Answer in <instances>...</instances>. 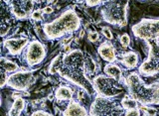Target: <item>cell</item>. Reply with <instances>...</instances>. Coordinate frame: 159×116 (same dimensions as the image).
<instances>
[{
  "instance_id": "obj_8",
  "label": "cell",
  "mask_w": 159,
  "mask_h": 116,
  "mask_svg": "<svg viewBox=\"0 0 159 116\" xmlns=\"http://www.w3.org/2000/svg\"><path fill=\"white\" fill-rule=\"evenodd\" d=\"M35 83V77L31 70H17L8 75L7 87L17 90V91H26Z\"/></svg>"
},
{
  "instance_id": "obj_20",
  "label": "cell",
  "mask_w": 159,
  "mask_h": 116,
  "mask_svg": "<svg viewBox=\"0 0 159 116\" xmlns=\"http://www.w3.org/2000/svg\"><path fill=\"white\" fill-rule=\"evenodd\" d=\"M84 72L88 74H93L97 73V63L91 55H84Z\"/></svg>"
},
{
  "instance_id": "obj_11",
  "label": "cell",
  "mask_w": 159,
  "mask_h": 116,
  "mask_svg": "<svg viewBox=\"0 0 159 116\" xmlns=\"http://www.w3.org/2000/svg\"><path fill=\"white\" fill-rule=\"evenodd\" d=\"M30 43V40L26 37L21 38H10L3 41V47L8 51V53L11 56H18L21 54L28 44Z\"/></svg>"
},
{
  "instance_id": "obj_29",
  "label": "cell",
  "mask_w": 159,
  "mask_h": 116,
  "mask_svg": "<svg viewBox=\"0 0 159 116\" xmlns=\"http://www.w3.org/2000/svg\"><path fill=\"white\" fill-rule=\"evenodd\" d=\"M89 7H96L103 2V0H84Z\"/></svg>"
},
{
  "instance_id": "obj_28",
  "label": "cell",
  "mask_w": 159,
  "mask_h": 116,
  "mask_svg": "<svg viewBox=\"0 0 159 116\" xmlns=\"http://www.w3.org/2000/svg\"><path fill=\"white\" fill-rule=\"evenodd\" d=\"M124 115L126 116H138L141 115L140 109L139 108H133V109H128V110H124Z\"/></svg>"
},
{
  "instance_id": "obj_13",
  "label": "cell",
  "mask_w": 159,
  "mask_h": 116,
  "mask_svg": "<svg viewBox=\"0 0 159 116\" xmlns=\"http://www.w3.org/2000/svg\"><path fill=\"white\" fill-rule=\"evenodd\" d=\"M119 63L127 69H133L139 65V55L134 51L125 52L119 58Z\"/></svg>"
},
{
  "instance_id": "obj_30",
  "label": "cell",
  "mask_w": 159,
  "mask_h": 116,
  "mask_svg": "<svg viewBox=\"0 0 159 116\" xmlns=\"http://www.w3.org/2000/svg\"><path fill=\"white\" fill-rule=\"evenodd\" d=\"M8 74L4 69H1V87L3 88L5 85L7 84V80H8Z\"/></svg>"
},
{
  "instance_id": "obj_14",
  "label": "cell",
  "mask_w": 159,
  "mask_h": 116,
  "mask_svg": "<svg viewBox=\"0 0 159 116\" xmlns=\"http://www.w3.org/2000/svg\"><path fill=\"white\" fill-rule=\"evenodd\" d=\"M89 112L87 110V108H84L81 102H78L76 100H70V102L68 103L66 109L63 111V115L67 116H72V115H89Z\"/></svg>"
},
{
  "instance_id": "obj_4",
  "label": "cell",
  "mask_w": 159,
  "mask_h": 116,
  "mask_svg": "<svg viewBox=\"0 0 159 116\" xmlns=\"http://www.w3.org/2000/svg\"><path fill=\"white\" fill-rule=\"evenodd\" d=\"M93 87L96 89L97 95L107 98L116 97L124 91V88L120 82L109 78L107 74H98L93 79Z\"/></svg>"
},
{
  "instance_id": "obj_7",
  "label": "cell",
  "mask_w": 159,
  "mask_h": 116,
  "mask_svg": "<svg viewBox=\"0 0 159 116\" xmlns=\"http://www.w3.org/2000/svg\"><path fill=\"white\" fill-rule=\"evenodd\" d=\"M122 106H119L116 102L112 101L107 97L97 95L89 107V115H119L122 112Z\"/></svg>"
},
{
  "instance_id": "obj_31",
  "label": "cell",
  "mask_w": 159,
  "mask_h": 116,
  "mask_svg": "<svg viewBox=\"0 0 159 116\" xmlns=\"http://www.w3.org/2000/svg\"><path fill=\"white\" fill-rule=\"evenodd\" d=\"M32 115L33 116H43V115L50 116V115H52V113H50L48 111H45V110H36V111H34L32 113Z\"/></svg>"
},
{
  "instance_id": "obj_5",
  "label": "cell",
  "mask_w": 159,
  "mask_h": 116,
  "mask_svg": "<svg viewBox=\"0 0 159 116\" xmlns=\"http://www.w3.org/2000/svg\"><path fill=\"white\" fill-rule=\"evenodd\" d=\"M133 36L143 41L159 40V19H142L131 27Z\"/></svg>"
},
{
  "instance_id": "obj_24",
  "label": "cell",
  "mask_w": 159,
  "mask_h": 116,
  "mask_svg": "<svg viewBox=\"0 0 159 116\" xmlns=\"http://www.w3.org/2000/svg\"><path fill=\"white\" fill-rule=\"evenodd\" d=\"M152 105H159V82L154 83V93Z\"/></svg>"
},
{
  "instance_id": "obj_16",
  "label": "cell",
  "mask_w": 159,
  "mask_h": 116,
  "mask_svg": "<svg viewBox=\"0 0 159 116\" xmlns=\"http://www.w3.org/2000/svg\"><path fill=\"white\" fill-rule=\"evenodd\" d=\"M103 72L107 75H108L109 78H112L114 79L121 82L122 80V69L119 65L113 64V63H108L104 65Z\"/></svg>"
},
{
  "instance_id": "obj_19",
  "label": "cell",
  "mask_w": 159,
  "mask_h": 116,
  "mask_svg": "<svg viewBox=\"0 0 159 116\" xmlns=\"http://www.w3.org/2000/svg\"><path fill=\"white\" fill-rule=\"evenodd\" d=\"M63 60H64V56L63 54H59L58 56L55 57L51 64L49 65V68H48V73L54 74H58L59 69H61V67L63 65Z\"/></svg>"
},
{
  "instance_id": "obj_9",
  "label": "cell",
  "mask_w": 159,
  "mask_h": 116,
  "mask_svg": "<svg viewBox=\"0 0 159 116\" xmlns=\"http://www.w3.org/2000/svg\"><path fill=\"white\" fill-rule=\"evenodd\" d=\"M47 50L40 41L34 40L30 42L26 49L24 50V59L26 64L29 67H36V65L41 64L44 59L46 58Z\"/></svg>"
},
{
  "instance_id": "obj_2",
  "label": "cell",
  "mask_w": 159,
  "mask_h": 116,
  "mask_svg": "<svg viewBox=\"0 0 159 116\" xmlns=\"http://www.w3.org/2000/svg\"><path fill=\"white\" fill-rule=\"evenodd\" d=\"M82 26L81 18L74 9H67L58 18L43 25V32L50 41L73 34Z\"/></svg>"
},
{
  "instance_id": "obj_22",
  "label": "cell",
  "mask_w": 159,
  "mask_h": 116,
  "mask_svg": "<svg viewBox=\"0 0 159 116\" xmlns=\"http://www.w3.org/2000/svg\"><path fill=\"white\" fill-rule=\"evenodd\" d=\"M119 42L123 48H128L131 44V38L127 33H124L119 37Z\"/></svg>"
},
{
  "instance_id": "obj_21",
  "label": "cell",
  "mask_w": 159,
  "mask_h": 116,
  "mask_svg": "<svg viewBox=\"0 0 159 116\" xmlns=\"http://www.w3.org/2000/svg\"><path fill=\"white\" fill-rule=\"evenodd\" d=\"M121 106L124 110H128V109H133V108H139L138 107V101L131 97L130 95H125L122 99H121Z\"/></svg>"
},
{
  "instance_id": "obj_23",
  "label": "cell",
  "mask_w": 159,
  "mask_h": 116,
  "mask_svg": "<svg viewBox=\"0 0 159 116\" xmlns=\"http://www.w3.org/2000/svg\"><path fill=\"white\" fill-rule=\"evenodd\" d=\"M140 111H142L143 115H157V110L151 107V105H142Z\"/></svg>"
},
{
  "instance_id": "obj_3",
  "label": "cell",
  "mask_w": 159,
  "mask_h": 116,
  "mask_svg": "<svg viewBox=\"0 0 159 116\" xmlns=\"http://www.w3.org/2000/svg\"><path fill=\"white\" fill-rule=\"evenodd\" d=\"M128 0H107L102 2V16L108 24L124 27L127 24Z\"/></svg>"
},
{
  "instance_id": "obj_32",
  "label": "cell",
  "mask_w": 159,
  "mask_h": 116,
  "mask_svg": "<svg viewBox=\"0 0 159 116\" xmlns=\"http://www.w3.org/2000/svg\"><path fill=\"white\" fill-rule=\"evenodd\" d=\"M42 11H43V13H45V14H51V13H53V11H54V8L51 7V6H47V7L43 8Z\"/></svg>"
},
{
  "instance_id": "obj_15",
  "label": "cell",
  "mask_w": 159,
  "mask_h": 116,
  "mask_svg": "<svg viewBox=\"0 0 159 116\" xmlns=\"http://www.w3.org/2000/svg\"><path fill=\"white\" fill-rule=\"evenodd\" d=\"M54 97L58 101H70L74 97V90L68 85H61L55 90Z\"/></svg>"
},
{
  "instance_id": "obj_10",
  "label": "cell",
  "mask_w": 159,
  "mask_h": 116,
  "mask_svg": "<svg viewBox=\"0 0 159 116\" xmlns=\"http://www.w3.org/2000/svg\"><path fill=\"white\" fill-rule=\"evenodd\" d=\"M6 3L13 16L19 20L31 17L34 11L35 0H6Z\"/></svg>"
},
{
  "instance_id": "obj_17",
  "label": "cell",
  "mask_w": 159,
  "mask_h": 116,
  "mask_svg": "<svg viewBox=\"0 0 159 116\" xmlns=\"http://www.w3.org/2000/svg\"><path fill=\"white\" fill-rule=\"evenodd\" d=\"M25 108H26V101H25V99L23 97H21L20 95H18L17 97L14 98L12 106L8 111V115H10V116H18L24 111Z\"/></svg>"
},
{
  "instance_id": "obj_1",
  "label": "cell",
  "mask_w": 159,
  "mask_h": 116,
  "mask_svg": "<svg viewBox=\"0 0 159 116\" xmlns=\"http://www.w3.org/2000/svg\"><path fill=\"white\" fill-rule=\"evenodd\" d=\"M58 74L68 82L81 87L89 95H96V89L84 72V55L81 50H72L65 54L63 65Z\"/></svg>"
},
{
  "instance_id": "obj_18",
  "label": "cell",
  "mask_w": 159,
  "mask_h": 116,
  "mask_svg": "<svg viewBox=\"0 0 159 116\" xmlns=\"http://www.w3.org/2000/svg\"><path fill=\"white\" fill-rule=\"evenodd\" d=\"M0 64H1V69H4L7 74H13L19 70V65L16 63L6 59L5 57H1Z\"/></svg>"
},
{
  "instance_id": "obj_27",
  "label": "cell",
  "mask_w": 159,
  "mask_h": 116,
  "mask_svg": "<svg viewBox=\"0 0 159 116\" xmlns=\"http://www.w3.org/2000/svg\"><path fill=\"white\" fill-rule=\"evenodd\" d=\"M88 39H89V42H92V43H96L98 41V39H99V34L96 31H92V32H89L88 34Z\"/></svg>"
},
{
  "instance_id": "obj_6",
  "label": "cell",
  "mask_w": 159,
  "mask_h": 116,
  "mask_svg": "<svg viewBox=\"0 0 159 116\" xmlns=\"http://www.w3.org/2000/svg\"><path fill=\"white\" fill-rule=\"evenodd\" d=\"M148 57L138 67V72L144 77H152L159 73V41H148Z\"/></svg>"
},
{
  "instance_id": "obj_25",
  "label": "cell",
  "mask_w": 159,
  "mask_h": 116,
  "mask_svg": "<svg viewBox=\"0 0 159 116\" xmlns=\"http://www.w3.org/2000/svg\"><path fill=\"white\" fill-rule=\"evenodd\" d=\"M43 11L40 9H37V10H34L33 13L31 14V18L35 21H42L43 19Z\"/></svg>"
},
{
  "instance_id": "obj_12",
  "label": "cell",
  "mask_w": 159,
  "mask_h": 116,
  "mask_svg": "<svg viewBox=\"0 0 159 116\" xmlns=\"http://www.w3.org/2000/svg\"><path fill=\"white\" fill-rule=\"evenodd\" d=\"M98 53L107 63H114L117 60L116 49L109 41L102 43L98 48Z\"/></svg>"
},
{
  "instance_id": "obj_26",
  "label": "cell",
  "mask_w": 159,
  "mask_h": 116,
  "mask_svg": "<svg viewBox=\"0 0 159 116\" xmlns=\"http://www.w3.org/2000/svg\"><path fill=\"white\" fill-rule=\"evenodd\" d=\"M102 33L104 37H106L108 41H111V40L113 39V35L111 33V30L109 29V27H102Z\"/></svg>"
}]
</instances>
